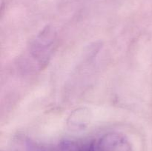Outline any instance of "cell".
Here are the masks:
<instances>
[{
  "instance_id": "1",
  "label": "cell",
  "mask_w": 152,
  "mask_h": 151,
  "mask_svg": "<svg viewBox=\"0 0 152 151\" xmlns=\"http://www.w3.org/2000/svg\"><path fill=\"white\" fill-rule=\"evenodd\" d=\"M97 151H134L130 141L125 135L116 132L105 134L96 144Z\"/></svg>"
},
{
  "instance_id": "2",
  "label": "cell",
  "mask_w": 152,
  "mask_h": 151,
  "mask_svg": "<svg viewBox=\"0 0 152 151\" xmlns=\"http://www.w3.org/2000/svg\"><path fill=\"white\" fill-rule=\"evenodd\" d=\"M56 40V33L53 29L47 28L36 38L34 45L35 57L40 62H46L51 53L52 47Z\"/></svg>"
},
{
  "instance_id": "3",
  "label": "cell",
  "mask_w": 152,
  "mask_h": 151,
  "mask_svg": "<svg viewBox=\"0 0 152 151\" xmlns=\"http://www.w3.org/2000/svg\"><path fill=\"white\" fill-rule=\"evenodd\" d=\"M91 118V114L88 108H78L73 111L68 117V126L72 130H83L90 124Z\"/></svg>"
},
{
  "instance_id": "4",
  "label": "cell",
  "mask_w": 152,
  "mask_h": 151,
  "mask_svg": "<svg viewBox=\"0 0 152 151\" xmlns=\"http://www.w3.org/2000/svg\"><path fill=\"white\" fill-rule=\"evenodd\" d=\"M59 151H97L94 142L65 141L59 146Z\"/></svg>"
}]
</instances>
